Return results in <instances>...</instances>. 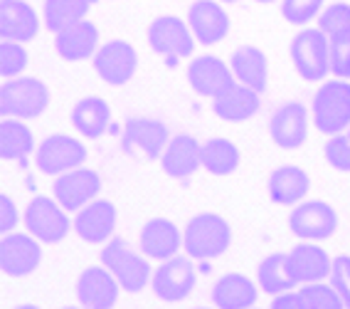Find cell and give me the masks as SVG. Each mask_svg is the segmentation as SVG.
<instances>
[{"mask_svg":"<svg viewBox=\"0 0 350 309\" xmlns=\"http://www.w3.org/2000/svg\"><path fill=\"white\" fill-rule=\"evenodd\" d=\"M313 124L321 134H340L350 127V84L331 79L319 87L311 104Z\"/></svg>","mask_w":350,"mask_h":309,"instance_id":"cell-2","label":"cell"},{"mask_svg":"<svg viewBox=\"0 0 350 309\" xmlns=\"http://www.w3.org/2000/svg\"><path fill=\"white\" fill-rule=\"evenodd\" d=\"M188 79L190 87L202 97H210L215 99L217 95H222L230 84H234V75H232V67L225 64L219 57L215 55H200L195 57L188 67Z\"/></svg>","mask_w":350,"mask_h":309,"instance_id":"cell-17","label":"cell"},{"mask_svg":"<svg viewBox=\"0 0 350 309\" xmlns=\"http://www.w3.org/2000/svg\"><path fill=\"white\" fill-rule=\"evenodd\" d=\"M311 188V178L299 166H282L269 176V198L279 206H294Z\"/></svg>","mask_w":350,"mask_h":309,"instance_id":"cell-29","label":"cell"},{"mask_svg":"<svg viewBox=\"0 0 350 309\" xmlns=\"http://www.w3.org/2000/svg\"><path fill=\"white\" fill-rule=\"evenodd\" d=\"M259 290L247 275L230 272L219 277L213 287V302L217 309H252L256 304Z\"/></svg>","mask_w":350,"mask_h":309,"instance_id":"cell-27","label":"cell"},{"mask_svg":"<svg viewBox=\"0 0 350 309\" xmlns=\"http://www.w3.org/2000/svg\"><path fill=\"white\" fill-rule=\"evenodd\" d=\"M96 0H44V27L50 32H59L64 27L87 20Z\"/></svg>","mask_w":350,"mask_h":309,"instance_id":"cell-32","label":"cell"},{"mask_svg":"<svg viewBox=\"0 0 350 309\" xmlns=\"http://www.w3.org/2000/svg\"><path fill=\"white\" fill-rule=\"evenodd\" d=\"M202 146L190 134H175L168 149L163 153V171L175 181H188L195 171L202 166Z\"/></svg>","mask_w":350,"mask_h":309,"instance_id":"cell-21","label":"cell"},{"mask_svg":"<svg viewBox=\"0 0 350 309\" xmlns=\"http://www.w3.org/2000/svg\"><path fill=\"white\" fill-rule=\"evenodd\" d=\"M198 309H205V307H198Z\"/></svg>","mask_w":350,"mask_h":309,"instance_id":"cell-47","label":"cell"},{"mask_svg":"<svg viewBox=\"0 0 350 309\" xmlns=\"http://www.w3.org/2000/svg\"><path fill=\"white\" fill-rule=\"evenodd\" d=\"M40 18L25 0H8L0 5V35L13 42H30L38 38Z\"/></svg>","mask_w":350,"mask_h":309,"instance_id":"cell-23","label":"cell"},{"mask_svg":"<svg viewBox=\"0 0 350 309\" xmlns=\"http://www.w3.org/2000/svg\"><path fill=\"white\" fill-rule=\"evenodd\" d=\"M271 141L282 149H299L308 136V112L299 101H288L274 112L269 121Z\"/></svg>","mask_w":350,"mask_h":309,"instance_id":"cell-19","label":"cell"},{"mask_svg":"<svg viewBox=\"0 0 350 309\" xmlns=\"http://www.w3.org/2000/svg\"><path fill=\"white\" fill-rule=\"evenodd\" d=\"M50 89L35 77H15L0 89V109L5 119H32L47 109Z\"/></svg>","mask_w":350,"mask_h":309,"instance_id":"cell-3","label":"cell"},{"mask_svg":"<svg viewBox=\"0 0 350 309\" xmlns=\"http://www.w3.org/2000/svg\"><path fill=\"white\" fill-rule=\"evenodd\" d=\"M323 13V0H284L282 15L291 25H306Z\"/></svg>","mask_w":350,"mask_h":309,"instance_id":"cell-37","label":"cell"},{"mask_svg":"<svg viewBox=\"0 0 350 309\" xmlns=\"http://www.w3.org/2000/svg\"><path fill=\"white\" fill-rule=\"evenodd\" d=\"M188 25L200 45H217L230 32V15L215 0H195L188 10Z\"/></svg>","mask_w":350,"mask_h":309,"instance_id":"cell-15","label":"cell"},{"mask_svg":"<svg viewBox=\"0 0 350 309\" xmlns=\"http://www.w3.org/2000/svg\"><path fill=\"white\" fill-rule=\"evenodd\" d=\"M101 190V178L92 169H75L67 173H59L52 183L55 201L64 210H81L92 201H96V193Z\"/></svg>","mask_w":350,"mask_h":309,"instance_id":"cell-11","label":"cell"},{"mask_svg":"<svg viewBox=\"0 0 350 309\" xmlns=\"http://www.w3.org/2000/svg\"><path fill=\"white\" fill-rule=\"evenodd\" d=\"M256 3H264V5H269V3H276V0H256Z\"/></svg>","mask_w":350,"mask_h":309,"instance_id":"cell-44","label":"cell"},{"mask_svg":"<svg viewBox=\"0 0 350 309\" xmlns=\"http://www.w3.org/2000/svg\"><path fill=\"white\" fill-rule=\"evenodd\" d=\"M15 309H40V307H35V304H20V307H15Z\"/></svg>","mask_w":350,"mask_h":309,"instance_id":"cell-43","label":"cell"},{"mask_svg":"<svg viewBox=\"0 0 350 309\" xmlns=\"http://www.w3.org/2000/svg\"><path fill=\"white\" fill-rule=\"evenodd\" d=\"M170 139L173 136H168L165 124L148 119V116H136L126 121L124 134H121V151L136 161H156V158H163Z\"/></svg>","mask_w":350,"mask_h":309,"instance_id":"cell-6","label":"cell"},{"mask_svg":"<svg viewBox=\"0 0 350 309\" xmlns=\"http://www.w3.org/2000/svg\"><path fill=\"white\" fill-rule=\"evenodd\" d=\"M20 215H18V206L13 203L10 196H3L0 198V230L3 233H13L15 225H18Z\"/></svg>","mask_w":350,"mask_h":309,"instance_id":"cell-41","label":"cell"},{"mask_svg":"<svg viewBox=\"0 0 350 309\" xmlns=\"http://www.w3.org/2000/svg\"><path fill=\"white\" fill-rule=\"evenodd\" d=\"M25 67H27V50L23 47V42L3 40V45H0V70H3V77L15 79V77L23 75Z\"/></svg>","mask_w":350,"mask_h":309,"instance_id":"cell-36","label":"cell"},{"mask_svg":"<svg viewBox=\"0 0 350 309\" xmlns=\"http://www.w3.org/2000/svg\"><path fill=\"white\" fill-rule=\"evenodd\" d=\"M141 253H146L150 260H170L175 258V253L180 250V230L175 227V223H170L168 218H153L144 225L141 230Z\"/></svg>","mask_w":350,"mask_h":309,"instance_id":"cell-24","label":"cell"},{"mask_svg":"<svg viewBox=\"0 0 350 309\" xmlns=\"http://www.w3.org/2000/svg\"><path fill=\"white\" fill-rule=\"evenodd\" d=\"M195 280H198V272H195L193 258H178L175 255L153 272L150 284H153L156 297L163 302H183L193 295Z\"/></svg>","mask_w":350,"mask_h":309,"instance_id":"cell-8","label":"cell"},{"mask_svg":"<svg viewBox=\"0 0 350 309\" xmlns=\"http://www.w3.org/2000/svg\"><path fill=\"white\" fill-rule=\"evenodd\" d=\"M304 302H306V309H345L343 297L338 295V290L331 282H313L306 284L304 290Z\"/></svg>","mask_w":350,"mask_h":309,"instance_id":"cell-35","label":"cell"},{"mask_svg":"<svg viewBox=\"0 0 350 309\" xmlns=\"http://www.w3.org/2000/svg\"><path fill=\"white\" fill-rule=\"evenodd\" d=\"M219 3H237V0H219Z\"/></svg>","mask_w":350,"mask_h":309,"instance_id":"cell-46","label":"cell"},{"mask_svg":"<svg viewBox=\"0 0 350 309\" xmlns=\"http://www.w3.org/2000/svg\"><path fill=\"white\" fill-rule=\"evenodd\" d=\"M331 42V75L338 79H348L350 77V32L340 38L328 40Z\"/></svg>","mask_w":350,"mask_h":309,"instance_id":"cell-39","label":"cell"},{"mask_svg":"<svg viewBox=\"0 0 350 309\" xmlns=\"http://www.w3.org/2000/svg\"><path fill=\"white\" fill-rule=\"evenodd\" d=\"M32 146H35V139H32L30 127L23 124V119L3 121V127H0V153L5 161H15L25 169Z\"/></svg>","mask_w":350,"mask_h":309,"instance_id":"cell-30","label":"cell"},{"mask_svg":"<svg viewBox=\"0 0 350 309\" xmlns=\"http://www.w3.org/2000/svg\"><path fill=\"white\" fill-rule=\"evenodd\" d=\"M230 67L237 82L247 84V87L256 89V92L267 89V82H269V62H267V55L259 47H254V45L237 47V50L232 52Z\"/></svg>","mask_w":350,"mask_h":309,"instance_id":"cell-26","label":"cell"},{"mask_svg":"<svg viewBox=\"0 0 350 309\" xmlns=\"http://www.w3.org/2000/svg\"><path fill=\"white\" fill-rule=\"evenodd\" d=\"M25 227L40 243H59L69 233V218L57 201L38 196L25 210Z\"/></svg>","mask_w":350,"mask_h":309,"instance_id":"cell-10","label":"cell"},{"mask_svg":"<svg viewBox=\"0 0 350 309\" xmlns=\"http://www.w3.org/2000/svg\"><path fill=\"white\" fill-rule=\"evenodd\" d=\"M84 158H87V149L81 146L79 139L67 136V134H52L40 144L38 153H35V164L42 173L59 176V173L79 169Z\"/></svg>","mask_w":350,"mask_h":309,"instance_id":"cell-9","label":"cell"},{"mask_svg":"<svg viewBox=\"0 0 350 309\" xmlns=\"http://www.w3.org/2000/svg\"><path fill=\"white\" fill-rule=\"evenodd\" d=\"M101 265L119 280L121 290L141 292L150 277V267L126 240L113 238L101 250Z\"/></svg>","mask_w":350,"mask_h":309,"instance_id":"cell-7","label":"cell"},{"mask_svg":"<svg viewBox=\"0 0 350 309\" xmlns=\"http://www.w3.org/2000/svg\"><path fill=\"white\" fill-rule=\"evenodd\" d=\"M325 161L338 171H350V127L340 134H333L325 144Z\"/></svg>","mask_w":350,"mask_h":309,"instance_id":"cell-38","label":"cell"},{"mask_svg":"<svg viewBox=\"0 0 350 309\" xmlns=\"http://www.w3.org/2000/svg\"><path fill=\"white\" fill-rule=\"evenodd\" d=\"M55 50L67 62H81L87 57H94L99 50V30L92 20L75 23L55 32Z\"/></svg>","mask_w":350,"mask_h":309,"instance_id":"cell-20","label":"cell"},{"mask_svg":"<svg viewBox=\"0 0 350 309\" xmlns=\"http://www.w3.org/2000/svg\"><path fill=\"white\" fill-rule=\"evenodd\" d=\"M119 280L107 267H89L77 280V299L87 309H111L119 299Z\"/></svg>","mask_w":350,"mask_h":309,"instance_id":"cell-16","label":"cell"},{"mask_svg":"<svg viewBox=\"0 0 350 309\" xmlns=\"http://www.w3.org/2000/svg\"><path fill=\"white\" fill-rule=\"evenodd\" d=\"M286 260H288L291 277L296 280V284L306 287V284L323 282L325 277H331V270H333L331 255L325 253L323 247L313 245V243H304V245H296L294 250H288Z\"/></svg>","mask_w":350,"mask_h":309,"instance_id":"cell-18","label":"cell"},{"mask_svg":"<svg viewBox=\"0 0 350 309\" xmlns=\"http://www.w3.org/2000/svg\"><path fill=\"white\" fill-rule=\"evenodd\" d=\"M291 62L306 82H321L331 72V42L319 27L301 30L291 40Z\"/></svg>","mask_w":350,"mask_h":309,"instance_id":"cell-5","label":"cell"},{"mask_svg":"<svg viewBox=\"0 0 350 309\" xmlns=\"http://www.w3.org/2000/svg\"><path fill=\"white\" fill-rule=\"evenodd\" d=\"M3 3H8V0H3Z\"/></svg>","mask_w":350,"mask_h":309,"instance_id":"cell-48","label":"cell"},{"mask_svg":"<svg viewBox=\"0 0 350 309\" xmlns=\"http://www.w3.org/2000/svg\"><path fill=\"white\" fill-rule=\"evenodd\" d=\"M319 30L325 38H340L350 32V5L348 3H333L319 15Z\"/></svg>","mask_w":350,"mask_h":309,"instance_id":"cell-34","label":"cell"},{"mask_svg":"<svg viewBox=\"0 0 350 309\" xmlns=\"http://www.w3.org/2000/svg\"><path fill=\"white\" fill-rule=\"evenodd\" d=\"M75 230L81 240H87L92 245H99L109 240L116 230V208L109 201H92L89 206L77 213Z\"/></svg>","mask_w":350,"mask_h":309,"instance_id":"cell-22","label":"cell"},{"mask_svg":"<svg viewBox=\"0 0 350 309\" xmlns=\"http://www.w3.org/2000/svg\"><path fill=\"white\" fill-rule=\"evenodd\" d=\"M62 309H87V307H62Z\"/></svg>","mask_w":350,"mask_h":309,"instance_id":"cell-45","label":"cell"},{"mask_svg":"<svg viewBox=\"0 0 350 309\" xmlns=\"http://www.w3.org/2000/svg\"><path fill=\"white\" fill-rule=\"evenodd\" d=\"M148 42L168 67H175L180 60L193 55L198 40L188 23H183L178 15H161L148 25Z\"/></svg>","mask_w":350,"mask_h":309,"instance_id":"cell-4","label":"cell"},{"mask_svg":"<svg viewBox=\"0 0 350 309\" xmlns=\"http://www.w3.org/2000/svg\"><path fill=\"white\" fill-rule=\"evenodd\" d=\"M262 92L247 87L242 82H234L213 99V109L219 119L225 121H247L252 114H256L262 99H259Z\"/></svg>","mask_w":350,"mask_h":309,"instance_id":"cell-25","label":"cell"},{"mask_svg":"<svg viewBox=\"0 0 350 309\" xmlns=\"http://www.w3.org/2000/svg\"><path fill=\"white\" fill-rule=\"evenodd\" d=\"M42 250L30 233H8L0 243V267L8 277H27L38 270Z\"/></svg>","mask_w":350,"mask_h":309,"instance_id":"cell-13","label":"cell"},{"mask_svg":"<svg viewBox=\"0 0 350 309\" xmlns=\"http://www.w3.org/2000/svg\"><path fill=\"white\" fill-rule=\"evenodd\" d=\"M202 169H207L213 176H230L232 171H237L239 149L230 139H210L202 144Z\"/></svg>","mask_w":350,"mask_h":309,"instance_id":"cell-33","label":"cell"},{"mask_svg":"<svg viewBox=\"0 0 350 309\" xmlns=\"http://www.w3.org/2000/svg\"><path fill=\"white\" fill-rule=\"evenodd\" d=\"M232 243V230L227 225L225 218H219L217 213H198L190 218V223L183 230V247L188 258L200 260H217L219 255L227 253V247Z\"/></svg>","mask_w":350,"mask_h":309,"instance_id":"cell-1","label":"cell"},{"mask_svg":"<svg viewBox=\"0 0 350 309\" xmlns=\"http://www.w3.org/2000/svg\"><path fill=\"white\" fill-rule=\"evenodd\" d=\"M138 55L133 45L124 40H111V42L101 45L94 55V70L96 75L111 87H121L136 75Z\"/></svg>","mask_w":350,"mask_h":309,"instance_id":"cell-12","label":"cell"},{"mask_svg":"<svg viewBox=\"0 0 350 309\" xmlns=\"http://www.w3.org/2000/svg\"><path fill=\"white\" fill-rule=\"evenodd\" d=\"M269 309H306V302H304L301 292H284V295L274 297Z\"/></svg>","mask_w":350,"mask_h":309,"instance_id":"cell-42","label":"cell"},{"mask_svg":"<svg viewBox=\"0 0 350 309\" xmlns=\"http://www.w3.org/2000/svg\"><path fill=\"white\" fill-rule=\"evenodd\" d=\"M259 287L271 297H279L284 292H291L296 287V280L288 270L286 253H271L259 262Z\"/></svg>","mask_w":350,"mask_h":309,"instance_id":"cell-31","label":"cell"},{"mask_svg":"<svg viewBox=\"0 0 350 309\" xmlns=\"http://www.w3.org/2000/svg\"><path fill=\"white\" fill-rule=\"evenodd\" d=\"M252 309H254V307H252Z\"/></svg>","mask_w":350,"mask_h":309,"instance_id":"cell-49","label":"cell"},{"mask_svg":"<svg viewBox=\"0 0 350 309\" xmlns=\"http://www.w3.org/2000/svg\"><path fill=\"white\" fill-rule=\"evenodd\" d=\"M328 280L338 290V295L343 297L345 309H350V255H338L333 260V270Z\"/></svg>","mask_w":350,"mask_h":309,"instance_id":"cell-40","label":"cell"},{"mask_svg":"<svg viewBox=\"0 0 350 309\" xmlns=\"http://www.w3.org/2000/svg\"><path fill=\"white\" fill-rule=\"evenodd\" d=\"M288 227L296 238H304L308 243L316 240H325L336 233L338 227V213L323 201L304 203L291 213L288 218Z\"/></svg>","mask_w":350,"mask_h":309,"instance_id":"cell-14","label":"cell"},{"mask_svg":"<svg viewBox=\"0 0 350 309\" xmlns=\"http://www.w3.org/2000/svg\"><path fill=\"white\" fill-rule=\"evenodd\" d=\"M109 124H111V109L101 97H84L72 109V127L87 139H99Z\"/></svg>","mask_w":350,"mask_h":309,"instance_id":"cell-28","label":"cell"}]
</instances>
